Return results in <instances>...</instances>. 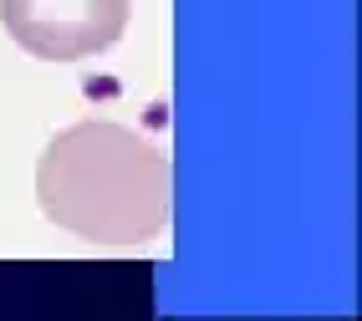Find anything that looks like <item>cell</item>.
<instances>
[{
    "label": "cell",
    "instance_id": "1",
    "mask_svg": "<svg viewBox=\"0 0 362 321\" xmlns=\"http://www.w3.org/2000/svg\"><path fill=\"white\" fill-rule=\"evenodd\" d=\"M41 209L98 245H138L168 219V163L117 122H77L41 158Z\"/></svg>",
    "mask_w": 362,
    "mask_h": 321
},
{
    "label": "cell",
    "instance_id": "2",
    "mask_svg": "<svg viewBox=\"0 0 362 321\" xmlns=\"http://www.w3.org/2000/svg\"><path fill=\"white\" fill-rule=\"evenodd\" d=\"M11 41L41 62L98 57L128 31V0H0Z\"/></svg>",
    "mask_w": 362,
    "mask_h": 321
}]
</instances>
